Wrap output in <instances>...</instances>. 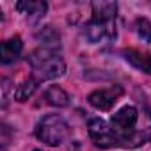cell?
Listing matches in <instances>:
<instances>
[{
    "label": "cell",
    "mask_w": 151,
    "mask_h": 151,
    "mask_svg": "<svg viewBox=\"0 0 151 151\" xmlns=\"http://www.w3.org/2000/svg\"><path fill=\"white\" fill-rule=\"evenodd\" d=\"M29 64L32 68V78L41 84L46 80L60 78L66 73V62L55 48H37L29 55Z\"/></svg>",
    "instance_id": "cell-1"
},
{
    "label": "cell",
    "mask_w": 151,
    "mask_h": 151,
    "mask_svg": "<svg viewBox=\"0 0 151 151\" xmlns=\"http://www.w3.org/2000/svg\"><path fill=\"white\" fill-rule=\"evenodd\" d=\"M36 137L48 146H59L69 137V124L62 116L48 114L37 123Z\"/></svg>",
    "instance_id": "cell-2"
},
{
    "label": "cell",
    "mask_w": 151,
    "mask_h": 151,
    "mask_svg": "<svg viewBox=\"0 0 151 151\" xmlns=\"http://www.w3.org/2000/svg\"><path fill=\"white\" fill-rule=\"evenodd\" d=\"M87 130H89V137L93 139L94 146H98V147H101V149L117 147V142H116L114 132H112L110 124L105 123L103 119H100V117H93V119H89Z\"/></svg>",
    "instance_id": "cell-3"
},
{
    "label": "cell",
    "mask_w": 151,
    "mask_h": 151,
    "mask_svg": "<svg viewBox=\"0 0 151 151\" xmlns=\"http://www.w3.org/2000/svg\"><path fill=\"white\" fill-rule=\"evenodd\" d=\"M123 87L121 86H110L107 89H98V91H93L87 98L89 105L94 107L96 110H103V112H109L116 101L123 96Z\"/></svg>",
    "instance_id": "cell-4"
},
{
    "label": "cell",
    "mask_w": 151,
    "mask_h": 151,
    "mask_svg": "<svg viewBox=\"0 0 151 151\" xmlns=\"http://www.w3.org/2000/svg\"><path fill=\"white\" fill-rule=\"evenodd\" d=\"M114 36H116V25H110L96 16H93L84 27V37L91 45L100 43L103 37H114Z\"/></svg>",
    "instance_id": "cell-5"
},
{
    "label": "cell",
    "mask_w": 151,
    "mask_h": 151,
    "mask_svg": "<svg viewBox=\"0 0 151 151\" xmlns=\"http://www.w3.org/2000/svg\"><path fill=\"white\" fill-rule=\"evenodd\" d=\"M16 9L27 16V20L30 23H37L45 14H46V2H41V0H23V2L16 4Z\"/></svg>",
    "instance_id": "cell-6"
},
{
    "label": "cell",
    "mask_w": 151,
    "mask_h": 151,
    "mask_svg": "<svg viewBox=\"0 0 151 151\" xmlns=\"http://www.w3.org/2000/svg\"><path fill=\"white\" fill-rule=\"evenodd\" d=\"M123 57H124L126 62H130L139 71L151 75V53L149 52H140V50H135V48H128V50H123Z\"/></svg>",
    "instance_id": "cell-7"
},
{
    "label": "cell",
    "mask_w": 151,
    "mask_h": 151,
    "mask_svg": "<svg viewBox=\"0 0 151 151\" xmlns=\"http://www.w3.org/2000/svg\"><path fill=\"white\" fill-rule=\"evenodd\" d=\"M23 50V43L20 36H13L2 43V64H11L14 62Z\"/></svg>",
    "instance_id": "cell-8"
},
{
    "label": "cell",
    "mask_w": 151,
    "mask_h": 151,
    "mask_svg": "<svg viewBox=\"0 0 151 151\" xmlns=\"http://www.w3.org/2000/svg\"><path fill=\"white\" fill-rule=\"evenodd\" d=\"M116 14H117V4L116 2H93V16L116 25Z\"/></svg>",
    "instance_id": "cell-9"
},
{
    "label": "cell",
    "mask_w": 151,
    "mask_h": 151,
    "mask_svg": "<svg viewBox=\"0 0 151 151\" xmlns=\"http://www.w3.org/2000/svg\"><path fill=\"white\" fill-rule=\"evenodd\" d=\"M45 100L52 107H68V103H69L68 93L62 87H59V86H50L45 91Z\"/></svg>",
    "instance_id": "cell-10"
},
{
    "label": "cell",
    "mask_w": 151,
    "mask_h": 151,
    "mask_svg": "<svg viewBox=\"0 0 151 151\" xmlns=\"http://www.w3.org/2000/svg\"><path fill=\"white\" fill-rule=\"evenodd\" d=\"M36 87H37V82L30 77V78H27L25 82H22V84L16 87V91H14V98H16L18 101H27V100L34 94Z\"/></svg>",
    "instance_id": "cell-11"
},
{
    "label": "cell",
    "mask_w": 151,
    "mask_h": 151,
    "mask_svg": "<svg viewBox=\"0 0 151 151\" xmlns=\"http://www.w3.org/2000/svg\"><path fill=\"white\" fill-rule=\"evenodd\" d=\"M133 30L142 43H151V23L146 18H137L133 23Z\"/></svg>",
    "instance_id": "cell-12"
},
{
    "label": "cell",
    "mask_w": 151,
    "mask_h": 151,
    "mask_svg": "<svg viewBox=\"0 0 151 151\" xmlns=\"http://www.w3.org/2000/svg\"><path fill=\"white\" fill-rule=\"evenodd\" d=\"M37 39L43 41V45L46 48H55V43H59V34L53 30V27H45L37 34Z\"/></svg>",
    "instance_id": "cell-13"
}]
</instances>
